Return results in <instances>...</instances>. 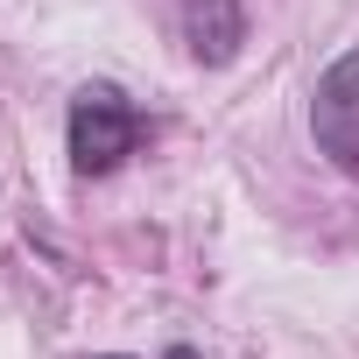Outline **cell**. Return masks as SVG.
<instances>
[{
	"mask_svg": "<svg viewBox=\"0 0 359 359\" xmlns=\"http://www.w3.org/2000/svg\"><path fill=\"white\" fill-rule=\"evenodd\" d=\"M162 359H205V352H198V345H169Z\"/></svg>",
	"mask_w": 359,
	"mask_h": 359,
	"instance_id": "277c9868",
	"label": "cell"
},
{
	"mask_svg": "<svg viewBox=\"0 0 359 359\" xmlns=\"http://www.w3.org/2000/svg\"><path fill=\"white\" fill-rule=\"evenodd\" d=\"M148 120L120 85H85L71 99V169L78 176H113L134 148H141Z\"/></svg>",
	"mask_w": 359,
	"mask_h": 359,
	"instance_id": "6da1fadb",
	"label": "cell"
},
{
	"mask_svg": "<svg viewBox=\"0 0 359 359\" xmlns=\"http://www.w3.org/2000/svg\"><path fill=\"white\" fill-rule=\"evenodd\" d=\"M184 43L212 71L233 64L240 43H247V8H240V0H191V8H184Z\"/></svg>",
	"mask_w": 359,
	"mask_h": 359,
	"instance_id": "3957f363",
	"label": "cell"
},
{
	"mask_svg": "<svg viewBox=\"0 0 359 359\" xmlns=\"http://www.w3.org/2000/svg\"><path fill=\"white\" fill-rule=\"evenodd\" d=\"M310 141L345 176H359V50H345V57L324 64V78L310 92Z\"/></svg>",
	"mask_w": 359,
	"mask_h": 359,
	"instance_id": "7a4b0ae2",
	"label": "cell"
}]
</instances>
